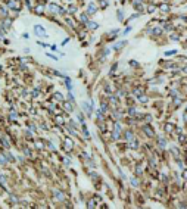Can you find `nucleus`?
<instances>
[{
  "label": "nucleus",
  "mask_w": 187,
  "mask_h": 209,
  "mask_svg": "<svg viewBox=\"0 0 187 209\" xmlns=\"http://www.w3.org/2000/svg\"><path fill=\"white\" fill-rule=\"evenodd\" d=\"M34 31H36L37 36H41V37L46 36V31H44V28H43L41 25H36V27H34Z\"/></svg>",
  "instance_id": "obj_1"
},
{
  "label": "nucleus",
  "mask_w": 187,
  "mask_h": 209,
  "mask_svg": "<svg viewBox=\"0 0 187 209\" xmlns=\"http://www.w3.org/2000/svg\"><path fill=\"white\" fill-rule=\"evenodd\" d=\"M125 44H127V42H121V43H118V44H115V46H113V49H115V50H118V49H121V47H122V46H125Z\"/></svg>",
  "instance_id": "obj_2"
},
{
  "label": "nucleus",
  "mask_w": 187,
  "mask_h": 209,
  "mask_svg": "<svg viewBox=\"0 0 187 209\" xmlns=\"http://www.w3.org/2000/svg\"><path fill=\"white\" fill-rule=\"evenodd\" d=\"M174 55H177V50H168V52H165V56H174Z\"/></svg>",
  "instance_id": "obj_3"
},
{
  "label": "nucleus",
  "mask_w": 187,
  "mask_h": 209,
  "mask_svg": "<svg viewBox=\"0 0 187 209\" xmlns=\"http://www.w3.org/2000/svg\"><path fill=\"white\" fill-rule=\"evenodd\" d=\"M169 39H171V40H174V42H178V36H177V34H172V36H169Z\"/></svg>",
  "instance_id": "obj_4"
},
{
  "label": "nucleus",
  "mask_w": 187,
  "mask_h": 209,
  "mask_svg": "<svg viewBox=\"0 0 187 209\" xmlns=\"http://www.w3.org/2000/svg\"><path fill=\"white\" fill-rule=\"evenodd\" d=\"M118 19H119V21L124 19V16H122V10H118Z\"/></svg>",
  "instance_id": "obj_5"
},
{
  "label": "nucleus",
  "mask_w": 187,
  "mask_h": 209,
  "mask_svg": "<svg viewBox=\"0 0 187 209\" xmlns=\"http://www.w3.org/2000/svg\"><path fill=\"white\" fill-rule=\"evenodd\" d=\"M84 108H85V112H87V114H91V109H90V106H88L87 103L84 105Z\"/></svg>",
  "instance_id": "obj_6"
},
{
  "label": "nucleus",
  "mask_w": 187,
  "mask_h": 209,
  "mask_svg": "<svg viewBox=\"0 0 187 209\" xmlns=\"http://www.w3.org/2000/svg\"><path fill=\"white\" fill-rule=\"evenodd\" d=\"M161 9H162V10H168V9H169V6H168V4H164Z\"/></svg>",
  "instance_id": "obj_7"
},
{
  "label": "nucleus",
  "mask_w": 187,
  "mask_h": 209,
  "mask_svg": "<svg viewBox=\"0 0 187 209\" xmlns=\"http://www.w3.org/2000/svg\"><path fill=\"white\" fill-rule=\"evenodd\" d=\"M130 31H131V27H128V28H127V30H125V31H124V34H128V33H130Z\"/></svg>",
  "instance_id": "obj_8"
}]
</instances>
